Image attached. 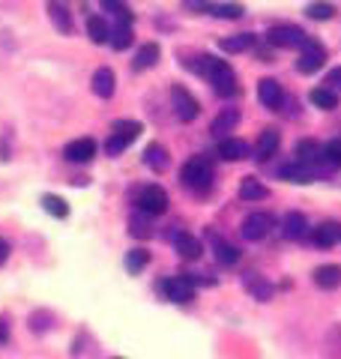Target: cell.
Returning <instances> with one entry per match:
<instances>
[{
	"instance_id": "cell-24",
	"label": "cell",
	"mask_w": 341,
	"mask_h": 359,
	"mask_svg": "<svg viewBox=\"0 0 341 359\" xmlns=\"http://www.w3.org/2000/svg\"><path fill=\"white\" fill-rule=\"evenodd\" d=\"M210 243H213V249H215V261H219V264L231 266V264L240 261V252H236L231 243H225L222 237H215V233H210Z\"/></svg>"
},
{
	"instance_id": "cell-40",
	"label": "cell",
	"mask_w": 341,
	"mask_h": 359,
	"mask_svg": "<svg viewBox=\"0 0 341 359\" xmlns=\"http://www.w3.org/2000/svg\"><path fill=\"white\" fill-rule=\"evenodd\" d=\"M48 320H51V314H48V311H36V314H30V330L45 332V330H48Z\"/></svg>"
},
{
	"instance_id": "cell-3",
	"label": "cell",
	"mask_w": 341,
	"mask_h": 359,
	"mask_svg": "<svg viewBox=\"0 0 341 359\" xmlns=\"http://www.w3.org/2000/svg\"><path fill=\"white\" fill-rule=\"evenodd\" d=\"M141 132H144V126L138 120H117L111 126V138L105 141V153L108 156H120L132 141H138Z\"/></svg>"
},
{
	"instance_id": "cell-20",
	"label": "cell",
	"mask_w": 341,
	"mask_h": 359,
	"mask_svg": "<svg viewBox=\"0 0 341 359\" xmlns=\"http://www.w3.org/2000/svg\"><path fill=\"white\" fill-rule=\"evenodd\" d=\"M297 156H300V165H317V162H323V147L317 144L314 138H302L297 144Z\"/></svg>"
},
{
	"instance_id": "cell-23",
	"label": "cell",
	"mask_w": 341,
	"mask_h": 359,
	"mask_svg": "<svg viewBox=\"0 0 341 359\" xmlns=\"http://www.w3.org/2000/svg\"><path fill=\"white\" fill-rule=\"evenodd\" d=\"M168 162H170V159H168V150L162 147V144H150V147L144 150V165L153 168L156 174H162L165 168H168Z\"/></svg>"
},
{
	"instance_id": "cell-17",
	"label": "cell",
	"mask_w": 341,
	"mask_h": 359,
	"mask_svg": "<svg viewBox=\"0 0 341 359\" xmlns=\"http://www.w3.org/2000/svg\"><path fill=\"white\" fill-rule=\"evenodd\" d=\"M312 278L321 290H335V287H341V266L338 264H323V266L314 269Z\"/></svg>"
},
{
	"instance_id": "cell-29",
	"label": "cell",
	"mask_w": 341,
	"mask_h": 359,
	"mask_svg": "<svg viewBox=\"0 0 341 359\" xmlns=\"http://www.w3.org/2000/svg\"><path fill=\"white\" fill-rule=\"evenodd\" d=\"M159 45L156 42H147V45H141L138 48V54H135V69H150V66H156V60H159Z\"/></svg>"
},
{
	"instance_id": "cell-34",
	"label": "cell",
	"mask_w": 341,
	"mask_h": 359,
	"mask_svg": "<svg viewBox=\"0 0 341 359\" xmlns=\"http://www.w3.org/2000/svg\"><path fill=\"white\" fill-rule=\"evenodd\" d=\"M42 207H45V212H51V216H57V219L69 216V204L57 195H42Z\"/></svg>"
},
{
	"instance_id": "cell-31",
	"label": "cell",
	"mask_w": 341,
	"mask_h": 359,
	"mask_svg": "<svg viewBox=\"0 0 341 359\" xmlns=\"http://www.w3.org/2000/svg\"><path fill=\"white\" fill-rule=\"evenodd\" d=\"M246 290H248V294H252V297H258L260 302H267V299L272 297V285L267 282V278L252 276V273L246 276Z\"/></svg>"
},
{
	"instance_id": "cell-36",
	"label": "cell",
	"mask_w": 341,
	"mask_h": 359,
	"mask_svg": "<svg viewBox=\"0 0 341 359\" xmlns=\"http://www.w3.org/2000/svg\"><path fill=\"white\" fill-rule=\"evenodd\" d=\"M243 13H246L243 4H215V6H213V15H215V18H225V21L243 18Z\"/></svg>"
},
{
	"instance_id": "cell-18",
	"label": "cell",
	"mask_w": 341,
	"mask_h": 359,
	"mask_svg": "<svg viewBox=\"0 0 341 359\" xmlns=\"http://www.w3.org/2000/svg\"><path fill=\"white\" fill-rule=\"evenodd\" d=\"M174 249H177L180 257H186V261H198L201 252H203V249H201V240L192 237V233H186V231L174 233Z\"/></svg>"
},
{
	"instance_id": "cell-44",
	"label": "cell",
	"mask_w": 341,
	"mask_h": 359,
	"mask_svg": "<svg viewBox=\"0 0 341 359\" xmlns=\"http://www.w3.org/2000/svg\"><path fill=\"white\" fill-rule=\"evenodd\" d=\"M9 341V330H6V323L0 320V344H6Z\"/></svg>"
},
{
	"instance_id": "cell-39",
	"label": "cell",
	"mask_w": 341,
	"mask_h": 359,
	"mask_svg": "<svg viewBox=\"0 0 341 359\" xmlns=\"http://www.w3.org/2000/svg\"><path fill=\"white\" fill-rule=\"evenodd\" d=\"M323 162L333 165V168H341V141H329L323 147Z\"/></svg>"
},
{
	"instance_id": "cell-4",
	"label": "cell",
	"mask_w": 341,
	"mask_h": 359,
	"mask_svg": "<svg viewBox=\"0 0 341 359\" xmlns=\"http://www.w3.org/2000/svg\"><path fill=\"white\" fill-rule=\"evenodd\" d=\"M267 42L272 48H305L309 36H305V30H300L297 25H276L267 30Z\"/></svg>"
},
{
	"instance_id": "cell-1",
	"label": "cell",
	"mask_w": 341,
	"mask_h": 359,
	"mask_svg": "<svg viewBox=\"0 0 341 359\" xmlns=\"http://www.w3.org/2000/svg\"><path fill=\"white\" fill-rule=\"evenodd\" d=\"M198 60L201 63L195 66V72H201L203 78H207L215 93H219V96H234L236 93V75H234V69L225 60L210 57V54H201Z\"/></svg>"
},
{
	"instance_id": "cell-43",
	"label": "cell",
	"mask_w": 341,
	"mask_h": 359,
	"mask_svg": "<svg viewBox=\"0 0 341 359\" xmlns=\"http://www.w3.org/2000/svg\"><path fill=\"white\" fill-rule=\"evenodd\" d=\"M6 257H9V243H6V240H0V266L6 264Z\"/></svg>"
},
{
	"instance_id": "cell-22",
	"label": "cell",
	"mask_w": 341,
	"mask_h": 359,
	"mask_svg": "<svg viewBox=\"0 0 341 359\" xmlns=\"http://www.w3.org/2000/svg\"><path fill=\"white\" fill-rule=\"evenodd\" d=\"M102 6H105V13L114 15V27H132L135 15L129 13V6L123 0H102Z\"/></svg>"
},
{
	"instance_id": "cell-21",
	"label": "cell",
	"mask_w": 341,
	"mask_h": 359,
	"mask_svg": "<svg viewBox=\"0 0 341 359\" xmlns=\"http://www.w3.org/2000/svg\"><path fill=\"white\" fill-rule=\"evenodd\" d=\"M219 156L227 162H240L248 156V144L243 138H225V141H219Z\"/></svg>"
},
{
	"instance_id": "cell-7",
	"label": "cell",
	"mask_w": 341,
	"mask_h": 359,
	"mask_svg": "<svg viewBox=\"0 0 341 359\" xmlns=\"http://www.w3.org/2000/svg\"><path fill=\"white\" fill-rule=\"evenodd\" d=\"M162 294L170 302H189V299H195V282H192V276L165 278V282H162Z\"/></svg>"
},
{
	"instance_id": "cell-13",
	"label": "cell",
	"mask_w": 341,
	"mask_h": 359,
	"mask_svg": "<svg viewBox=\"0 0 341 359\" xmlns=\"http://www.w3.org/2000/svg\"><path fill=\"white\" fill-rule=\"evenodd\" d=\"M279 144H281L279 129H264V132L258 135V144H255V159L258 162H267L269 156L279 150Z\"/></svg>"
},
{
	"instance_id": "cell-11",
	"label": "cell",
	"mask_w": 341,
	"mask_h": 359,
	"mask_svg": "<svg viewBox=\"0 0 341 359\" xmlns=\"http://www.w3.org/2000/svg\"><path fill=\"white\" fill-rule=\"evenodd\" d=\"M236 126H240V111H236V108H225L222 114L210 123V135H213V138H219V141H225Z\"/></svg>"
},
{
	"instance_id": "cell-9",
	"label": "cell",
	"mask_w": 341,
	"mask_h": 359,
	"mask_svg": "<svg viewBox=\"0 0 341 359\" xmlns=\"http://www.w3.org/2000/svg\"><path fill=\"white\" fill-rule=\"evenodd\" d=\"M63 156H66V162H72V165L90 162L96 156V141L93 138H75L63 147Z\"/></svg>"
},
{
	"instance_id": "cell-5",
	"label": "cell",
	"mask_w": 341,
	"mask_h": 359,
	"mask_svg": "<svg viewBox=\"0 0 341 359\" xmlns=\"http://www.w3.org/2000/svg\"><path fill=\"white\" fill-rule=\"evenodd\" d=\"M135 204H138V212L144 216H162L168 210V192L162 186H144L138 195H135Z\"/></svg>"
},
{
	"instance_id": "cell-32",
	"label": "cell",
	"mask_w": 341,
	"mask_h": 359,
	"mask_svg": "<svg viewBox=\"0 0 341 359\" xmlns=\"http://www.w3.org/2000/svg\"><path fill=\"white\" fill-rule=\"evenodd\" d=\"M309 99H312L317 108H323V111L338 108V93H335V90H329V87H314Z\"/></svg>"
},
{
	"instance_id": "cell-26",
	"label": "cell",
	"mask_w": 341,
	"mask_h": 359,
	"mask_svg": "<svg viewBox=\"0 0 341 359\" xmlns=\"http://www.w3.org/2000/svg\"><path fill=\"white\" fill-rule=\"evenodd\" d=\"M279 177H281V180H290V183H312L314 171H312L309 165H281Z\"/></svg>"
},
{
	"instance_id": "cell-33",
	"label": "cell",
	"mask_w": 341,
	"mask_h": 359,
	"mask_svg": "<svg viewBox=\"0 0 341 359\" xmlns=\"http://www.w3.org/2000/svg\"><path fill=\"white\" fill-rule=\"evenodd\" d=\"M129 233L138 240H147L153 237V228H150V216H144V212H138V216L129 219Z\"/></svg>"
},
{
	"instance_id": "cell-12",
	"label": "cell",
	"mask_w": 341,
	"mask_h": 359,
	"mask_svg": "<svg viewBox=\"0 0 341 359\" xmlns=\"http://www.w3.org/2000/svg\"><path fill=\"white\" fill-rule=\"evenodd\" d=\"M312 240L317 249H333L335 243H341V224H335V222L317 224V228H312Z\"/></svg>"
},
{
	"instance_id": "cell-15",
	"label": "cell",
	"mask_w": 341,
	"mask_h": 359,
	"mask_svg": "<svg viewBox=\"0 0 341 359\" xmlns=\"http://www.w3.org/2000/svg\"><path fill=\"white\" fill-rule=\"evenodd\" d=\"M48 18H51V25L60 30V33H69L75 30V25H72V15H69V9H66V4L63 0H48Z\"/></svg>"
},
{
	"instance_id": "cell-14",
	"label": "cell",
	"mask_w": 341,
	"mask_h": 359,
	"mask_svg": "<svg viewBox=\"0 0 341 359\" xmlns=\"http://www.w3.org/2000/svg\"><path fill=\"white\" fill-rule=\"evenodd\" d=\"M258 99L264 102V108L279 111V105H281V84L276 81V78H264V81H258Z\"/></svg>"
},
{
	"instance_id": "cell-30",
	"label": "cell",
	"mask_w": 341,
	"mask_h": 359,
	"mask_svg": "<svg viewBox=\"0 0 341 359\" xmlns=\"http://www.w3.org/2000/svg\"><path fill=\"white\" fill-rule=\"evenodd\" d=\"M323 356L326 359H341V323H333L323 339Z\"/></svg>"
},
{
	"instance_id": "cell-2",
	"label": "cell",
	"mask_w": 341,
	"mask_h": 359,
	"mask_svg": "<svg viewBox=\"0 0 341 359\" xmlns=\"http://www.w3.org/2000/svg\"><path fill=\"white\" fill-rule=\"evenodd\" d=\"M213 162L207 156H192V159L180 168V183H183L192 195H207L213 189Z\"/></svg>"
},
{
	"instance_id": "cell-41",
	"label": "cell",
	"mask_w": 341,
	"mask_h": 359,
	"mask_svg": "<svg viewBox=\"0 0 341 359\" xmlns=\"http://www.w3.org/2000/svg\"><path fill=\"white\" fill-rule=\"evenodd\" d=\"M183 6L189 13H213V0H183Z\"/></svg>"
},
{
	"instance_id": "cell-42",
	"label": "cell",
	"mask_w": 341,
	"mask_h": 359,
	"mask_svg": "<svg viewBox=\"0 0 341 359\" xmlns=\"http://www.w3.org/2000/svg\"><path fill=\"white\" fill-rule=\"evenodd\" d=\"M329 90H341V66H335V69H329L326 81H323Z\"/></svg>"
},
{
	"instance_id": "cell-28",
	"label": "cell",
	"mask_w": 341,
	"mask_h": 359,
	"mask_svg": "<svg viewBox=\"0 0 341 359\" xmlns=\"http://www.w3.org/2000/svg\"><path fill=\"white\" fill-rule=\"evenodd\" d=\"M219 45H222V51H227V54H240V51L252 48L255 36H252V33H236V36H225Z\"/></svg>"
},
{
	"instance_id": "cell-10",
	"label": "cell",
	"mask_w": 341,
	"mask_h": 359,
	"mask_svg": "<svg viewBox=\"0 0 341 359\" xmlns=\"http://www.w3.org/2000/svg\"><path fill=\"white\" fill-rule=\"evenodd\" d=\"M323 60H326V51H323L317 42H309V45H305V48H302L300 60H297V72H302V75H312V72L321 69Z\"/></svg>"
},
{
	"instance_id": "cell-38",
	"label": "cell",
	"mask_w": 341,
	"mask_h": 359,
	"mask_svg": "<svg viewBox=\"0 0 341 359\" xmlns=\"http://www.w3.org/2000/svg\"><path fill=\"white\" fill-rule=\"evenodd\" d=\"M147 261H150V255H147L144 249H132L126 255V269L129 273H141V269L147 266Z\"/></svg>"
},
{
	"instance_id": "cell-45",
	"label": "cell",
	"mask_w": 341,
	"mask_h": 359,
	"mask_svg": "<svg viewBox=\"0 0 341 359\" xmlns=\"http://www.w3.org/2000/svg\"><path fill=\"white\" fill-rule=\"evenodd\" d=\"M114 359H123V356H114Z\"/></svg>"
},
{
	"instance_id": "cell-25",
	"label": "cell",
	"mask_w": 341,
	"mask_h": 359,
	"mask_svg": "<svg viewBox=\"0 0 341 359\" xmlns=\"http://www.w3.org/2000/svg\"><path fill=\"white\" fill-rule=\"evenodd\" d=\"M87 33H90V39H93L96 45H105L111 39V27H108V21L102 15H90L87 18Z\"/></svg>"
},
{
	"instance_id": "cell-35",
	"label": "cell",
	"mask_w": 341,
	"mask_h": 359,
	"mask_svg": "<svg viewBox=\"0 0 341 359\" xmlns=\"http://www.w3.org/2000/svg\"><path fill=\"white\" fill-rule=\"evenodd\" d=\"M309 18L314 21H329V18H335V6L333 4H326V0H314V4H309Z\"/></svg>"
},
{
	"instance_id": "cell-27",
	"label": "cell",
	"mask_w": 341,
	"mask_h": 359,
	"mask_svg": "<svg viewBox=\"0 0 341 359\" xmlns=\"http://www.w3.org/2000/svg\"><path fill=\"white\" fill-rule=\"evenodd\" d=\"M267 195H269V189L260 183V180H255V177H246L240 183V198L243 201H264Z\"/></svg>"
},
{
	"instance_id": "cell-19",
	"label": "cell",
	"mask_w": 341,
	"mask_h": 359,
	"mask_svg": "<svg viewBox=\"0 0 341 359\" xmlns=\"http://www.w3.org/2000/svg\"><path fill=\"white\" fill-rule=\"evenodd\" d=\"M281 231H284V237L288 240H305V233H309V222H305L302 212H288Z\"/></svg>"
},
{
	"instance_id": "cell-37",
	"label": "cell",
	"mask_w": 341,
	"mask_h": 359,
	"mask_svg": "<svg viewBox=\"0 0 341 359\" xmlns=\"http://www.w3.org/2000/svg\"><path fill=\"white\" fill-rule=\"evenodd\" d=\"M111 48L114 51H126L132 45V27H111Z\"/></svg>"
},
{
	"instance_id": "cell-16",
	"label": "cell",
	"mask_w": 341,
	"mask_h": 359,
	"mask_svg": "<svg viewBox=\"0 0 341 359\" xmlns=\"http://www.w3.org/2000/svg\"><path fill=\"white\" fill-rule=\"evenodd\" d=\"M114 84H117V78H114V72L108 69V66H99V69L93 72V78H90V87H93V93L99 99H111Z\"/></svg>"
},
{
	"instance_id": "cell-6",
	"label": "cell",
	"mask_w": 341,
	"mask_h": 359,
	"mask_svg": "<svg viewBox=\"0 0 341 359\" xmlns=\"http://www.w3.org/2000/svg\"><path fill=\"white\" fill-rule=\"evenodd\" d=\"M170 105H174V114H177L180 123H192L198 117V111H201L198 99L192 96L186 87H180V84L170 87Z\"/></svg>"
},
{
	"instance_id": "cell-8",
	"label": "cell",
	"mask_w": 341,
	"mask_h": 359,
	"mask_svg": "<svg viewBox=\"0 0 341 359\" xmlns=\"http://www.w3.org/2000/svg\"><path fill=\"white\" fill-rule=\"evenodd\" d=\"M269 231H272V219L267 216V212H248V216L243 219V224H240V233L248 243L264 240Z\"/></svg>"
}]
</instances>
